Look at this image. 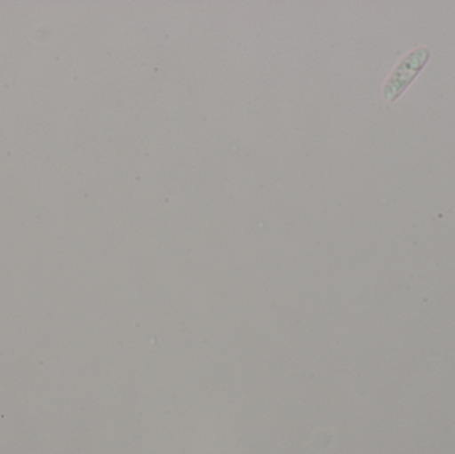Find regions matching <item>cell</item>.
Wrapping results in <instances>:
<instances>
[{
	"instance_id": "1",
	"label": "cell",
	"mask_w": 455,
	"mask_h": 454,
	"mask_svg": "<svg viewBox=\"0 0 455 454\" xmlns=\"http://www.w3.org/2000/svg\"><path fill=\"white\" fill-rule=\"evenodd\" d=\"M429 59V50L427 48H419L409 53L405 59L401 60L392 76L387 80L384 88V96L387 101L395 100L403 91L408 87L414 76L421 71L422 67L427 64Z\"/></svg>"
}]
</instances>
